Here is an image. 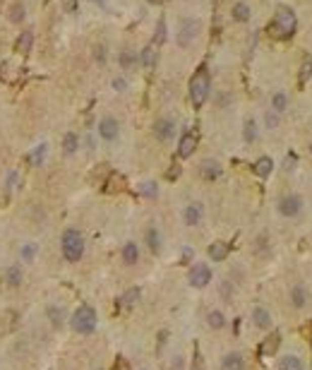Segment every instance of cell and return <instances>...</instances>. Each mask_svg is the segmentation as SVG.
I'll list each match as a JSON object with an SVG mask.
<instances>
[{
	"label": "cell",
	"instance_id": "obj_1",
	"mask_svg": "<svg viewBox=\"0 0 312 370\" xmlns=\"http://www.w3.org/2000/svg\"><path fill=\"white\" fill-rule=\"evenodd\" d=\"M298 29V19L291 8H279L276 10L274 22L269 24V34L274 39H291Z\"/></svg>",
	"mask_w": 312,
	"mask_h": 370
},
{
	"label": "cell",
	"instance_id": "obj_2",
	"mask_svg": "<svg viewBox=\"0 0 312 370\" xmlns=\"http://www.w3.org/2000/svg\"><path fill=\"white\" fill-rule=\"evenodd\" d=\"M209 87H211L209 70H207V65H202V67L192 75V80H190V99H192L194 108H202L204 106L207 96H209Z\"/></svg>",
	"mask_w": 312,
	"mask_h": 370
},
{
	"label": "cell",
	"instance_id": "obj_3",
	"mask_svg": "<svg viewBox=\"0 0 312 370\" xmlns=\"http://www.w3.org/2000/svg\"><path fill=\"white\" fill-rule=\"evenodd\" d=\"M60 248H63V257L67 262H80L84 255V236L77 229H67L63 233V243H60Z\"/></svg>",
	"mask_w": 312,
	"mask_h": 370
},
{
	"label": "cell",
	"instance_id": "obj_4",
	"mask_svg": "<svg viewBox=\"0 0 312 370\" xmlns=\"http://www.w3.org/2000/svg\"><path fill=\"white\" fill-rule=\"evenodd\" d=\"M70 324H72V329L77 334H92L96 329V310L92 306H80L72 313Z\"/></svg>",
	"mask_w": 312,
	"mask_h": 370
},
{
	"label": "cell",
	"instance_id": "obj_5",
	"mask_svg": "<svg viewBox=\"0 0 312 370\" xmlns=\"http://www.w3.org/2000/svg\"><path fill=\"white\" fill-rule=\"evenodd\" d=\"M200 29H202V27H200V22H197L194 17L180 19V27H178V46L187 48L194 41V39H197Z\"/></svg>",
	"mask_w": 312,
	"mask_h": 370
},
{
	"label": "cell",
	"instance_id": "obj_6",
	"mask_svg": "<svg viewBox=\"0 0 312 370\" xmlns=\"http://www.w3.org/2000/svg\"><path fill=\"white\" fill-rule=\"evenodd\" d=\"M187 281H190V286H194V288H204L211 281V269L207 267L204 262H197V265H192V269H190Z\"/></svg>",
	"mask_w": 312,
	"mask_h": 370
},
{
	"label": "cell",
	"instance_id": "obj_7",
	"mask_svg": "<svg viewBox=\"0 0 312 370\" xmlns=\"http://www.w3.org/2000/svg\"><path fill=\"white\" fill-rule=\"evenodd\" d=\"M200 144V135H197V130H187L183 137H180V144H178V157L180 159H187L194 154V149Z\"/></svg>",
	"mask_w": 312,
	"mask_h": 370
},
{
	"label": "cell",
	"instance_id": "obj_8",
	"mask_svg": "<svg viewBox=\"0 0 312 370\" xmlns=\"http://www.w3.org/2000/svg\"><path fill=\"white\" fill-rule=\"evenodd\" d=\"M300 209H303V200L298 195H286V197H281V202H279L281 216H298Z\"/></svg>",
	"mask_w": 312,
	"mask_h": 370
},
{
	"label": "cell",
	"instance_id": "obj_9",
	"mask_svg": "<svg viewBox=\"0 0 312 370\" xmlns=\"http://www.w3.org/2000/svg\"><path fill=\"white\" fill-rule=\"evenodd\" d=\"M120 132V125L115 118H110V116H103L101 121H99V135H101L106 142H113V139L118 137Z\"/></svg>",
	"mask_w": 312,
	"mask_h": 370
},
{
	"label": "cell",
	"instance_id": "obj_10",
	"mask_svg": "<svg viewBox=\"0 0 312 370\" xmlns=\"http://www.w3.org/2000/svg\"><path fill=\"white\" fill-rule=\"evenodd\" d=\"M154 135H156V139H161V142H168V139L175 135L173 121H168V118H159V121L154 123Z\"/></svg>",
	"mask_w": 312,
	"mask_h": 370
},
{
	"label": "cell",
	"instance_id": "obj_11",
	"mask_svg": "<svg viewBox=\"0 0 312 370\" xmlns=\"http://www.w3.org/2000/svg\"><path fill=\"white\" fill-rule=\"evenodd\" d=\"M202 216H204V207L200 202L187 204V207H185V212H183V219H185L187 226H197V224L202 221Z\"/></svg>",
	"mask_w": 312,
	"mask_h": 370
},
{
	"label": "cell",
	"instance_id": "obj_12",
	"mask_svg": "<svg viewBox=\"0 0 312 370\" xmlns=\"http://www.w3.org/2000/svg\"><path fill=\"white\" fill-rule=\"evenodd\" d=\"M279 344H281V332H271L264 342H262L259 353H262V356H274V353L279 351Z\"/></svg>",
	"mask_w": 312,
	"mask_h": 370
},
{
	"label": "cell",
	"instance_id": "obj_13",
	"mask_svg": "<svg viewBox=\"0 0 312 370\" xmlns=\"http://www.w3.org/2000/svg\"><path fill=\"white\" fill-rule=\"evenodd\" d=\"M221 370H245V358L240 353H226L221 361Z\"/></svg>",
	"mask_w": 312,
	"mask_h": 370
},
{
	"label": "cell",
	"instance_id": "obj_14",
	"mask_svg": "<svg viewBox=\"0 0 312 370\" xmlns=\"http://www.w3.org/2000/svg\"><path fill=\"white\" fill-rule=\"evenodd\" d=\"M31 46H34V31H29L27 29V31H22L19 39L15 41V51H17V53H29Z\"/></svg>",
	"mask_w": 312,
	"mask_h": 370
},
{
	"label": "cell",
	"instance_id": "obj_15",
	"mask_svg": "<svg viewBox=\"0 0 312 370\" xmlns=\"http://www.w3.org/2000/svg\"><path fill=\"white\" fill-rule=\"evenodd\" d=\"M200 176L204 178V180H216V178L221 176V166L216 164V161H204L202 166H200Z\"/></svg>",
	"mask_w": 312,
	"mask_h": 370
},
{
	"label": "cell",
	"instance_id": "obj_16",
	"mask_svg": "<svg viewBox=\"0 0 312 370\" xmlns=\"http://www.w3.org/2000/svg\"><path fill=\"white\" fill-rule=\"evenodd\" d=\"M46 154H48V144H36L34 152H29V154H27V161L31 164V166H44Z\"/></svg>",
	"mask_w": 312,
	"mask_h": 370
},
{
	"label": "cell",
	"instance_id": "obj_17",
	"mask_svg": "<svg viewBox=\"0 0 312 370\" xmlns=\"http://www.w3.org/2000/svg\"><path fill=\"white\" fill-rule=\"evenodd\" d=\"M120 255H123V262H125V265H137V262H139V248H137V243H132V241L125 243Z\"/></svg>",
	"mask_w": 312,
	"mask_h": 370
},
{
	"label": "cell",
	"instance_id": "obj_18",
	"mask_svg": "<svg viewBox=\"0 0 312 370\" xmlns=\"http://www.w3.org/2000/svg\"><path fill=\"white\" fill-rule=\"evenodd\" d=\"M125 188V178L120 176V173H115V171H110L108 173V178H106V193H120Z\"/></svg>",
	"mask_w": 312,
	"mask_h": 370
},
{
	"label": "cell",
	"instance_id": "obj_19",
	"mask_svg": "<svg viewBox=\"0 0 312 370\" xmlns=\"http://www.w3.org/2000/svg\"><path fill=\"white\" fill-rule=\"evenodd\" d=\"M209 257L214 260V262H223V260L228 257V245L223 241H216L209 245Z\"/></svg>",
	"mask_w": 312,
	"mask_h": 370
},
{
	"label": "cell",
	"instance_id": "obj_20",
	"mask_svg": "<svg viewBox=\"0 0 312 370\" xmlns=\"http://www.w3.org/2000/svg\"><path fill=\"white\" fill-rule=\"evenodd\" d=\"M271 171H274V161L269 157H259L257 161H255V173H257L259 178H266Z\"/></svg>",
	"mask_w": 312,
	"mask_h": 370
},
{
	"label": "cell",
	"instance_id": "obj_21",
	"mask_svg": "<svg viewBox=\"0 0 312 370\" xmlns=\"http://www.w3.org/2000/svg\"><path fill=\"white\" fill-rule=\"evenodd\" d=\"M80 149V137L74 135V132H65V137H63V154H74Z\"/></svg>",
	"mask_w": 312,
	"mask_h": 370
},
{
	"label": "cell",
	"instance_id": "obj_22",
	"mask_svg": "<svg viewBox=\"0 0 312 370\" xmlns=\"http://www.w3.org/2000/svg\"><path fill=\"white\" fill-rule=\"evenodd\" d=\"M139 296H142V291H139L137 286H132V288H128L123 296H120V306L123 308H132L135 303L139 301Z\"/></svg>",
	"mask_w": 312,
	"mask_h": 370
},
{
	"label": "cell",
	"instance_id": "obj_23",
	"mask_svg": "<svg viewBox=\"0 0 312 370\" xmlns=\"http://www.w3.org/2000/svg\"><path fill=\"white\" fill-rule=\"evenodd\" d=\"M252 320H255V327H259V329H266V327L271 324V315L266 313L264 308H255V313H252Z\"/></svg>",
	"mask_w": 312,
	"mask_h": 370
},
{
	"label": "cell",
	"instance_id": "obj_24",
	"mask_svg": "<svg viewBox=\"0 0 312 370\" xmlns=\"http://www.w3.org/2000/svg\"><path fill=\"white\" fill-rule=\"evenodd\" d=\"M279 370H303V361L298 356H284L279 363Z\"/></svg>",
	"mask_w": 312,
	"mask_h": 370
},
{
	"label": "cell",
	"instance_id": "obj_25",
	"mask_svg": "<svg viewBox=\"0 0 312 370\" xmlns=\"http://www.w3.org/2000/svg\"><path fill=\"white\" fill-rule=\"evenodd\" d=\"M230 12H233V19H236V22H248V19H250V8H248V3H236Z\"/></svg>",
	"mask_w": 312,
	"mask_h": 370
},
{
	"label": "cell",
	"instance_id": "obj_26",
	"mask_svg": "<svg viewBox=\"0 0 312 370\" xmlns=\"http://www.w3.org/2000/svg\"><path fill=\"white\" fill-rule=\"evenodd\" d=\"M147 245L151 252H159V250H161V236H159V231H156L154 226L147 229Z\"/></svg>",
	"mask_w": 312,
	"mask_h": 370
},
{
	"label": "cell",
	"instance_id": "obj_27",
	"mask_svg": "<svg viewBox=\"0 0 312 370\" xmlns=\"http://www.w3.org/2000/svg\"><path fill=\"white\" fill-rule=\"evenodd\" d=\"M118 63H120V67H123V70H132V67H135V63H137V56H135L132 51H120Z\"/></svg>",
	"mask_w": 312,
	"mask_h": 370
},
{
	"label": "cell",
	"instance_id": "obj_28",
	"mask_svg": "<svg viewBox=\"0 0 312 370\" xmlns=\"http://www.w3.org/2000/svg\"><path fill=\"white\" fill-rule=\"evenodd\" d=\"M286 106H288V96H286L284 92H276L274 96H271V111L276 113H284Z\"/></svg>",
	"mask_w": 312,
	"mask_h": 370
},
{
	"label": "cell",
	"instance_id": "obj_29",
	"mask_svg": "<svg viewBox=\"0 0 312 370\" xmlns=\"http://www.w3.org/2000/svg\"><path fill=\"white\" fill-rule=\"evenodd\" d=\"M291 301H293L295 308H303L305 303H307V293H305V288L298 284V286H293V291H291Z\"/></svg>",
	"mask_w": 312,
	"mask_h": 370
},
{
	"label": "cell",
	"instance_id": "obj_30",
	"mask_svg": "<svg viewBox=\"0 0 312 370\" xmlns=\"http://www.w3.org/2000/svg\"><path fill=\"white\" fill-rule=\"evenodd\" d=\"M207 322H209L211 329H221V327L226 324V317H223L221 310H211V313L207 315Z\"/></svg>",
	"mask_w": 312,
	"mask_h": 370
},
{
	"label": "cell",
	"instance_id": "obj_31",
	"mask_svg": "<svg viewBox=\"0 0 312 370\" xmlns=\"http://www.w3.org/2000/svg\"><path fill=\"white\" fill-rule=\"evenodd\" d=\"M312 77V56H307L303 60V65H300V72H298V82L305 84L307 80Z\"/></svg>",
	"mask_w": 312,
	"mask_h": 370
},
{
	"label": "cell",
	"instance_id": "obj_32",
	"mask_svg": "<svg viewBox=\"0 0 312 370\" xmlns=\"http://www.w3.org/2000/svg\"><path fill=\"white\" fill-rule=\"evenodd\" d=\"M5 281H8V286H19L22 284V272H19V267H10L8 272H5Z\"/></svg>",
	"mask_w": 312,
	"mask_h": 370
},
{
	"label": "cell",
	"instance_id": "obj_33",
	"mask_svg": "<svg viewBox=\"0 0 312 370\" xmlns=\"http://www.w3.org/2000/svg\"><path fill=\"white\" fill-rule=\"evenodd\" d=\"M139 60H142V65L144 67H154L156 65V51L154 46H147L144 51H142V56H139Z\"/></svg>",
	"mask_w": 312,
	"mask_h": 370
},
{
	"label": "cell",
	"instance_id": "obj_34",
	"mask_svg": "<svg viewBox=\"0 0 312 370\" xmlns=\"http://www.w3.org/2000/svg\"><path fill=\"white\" fill-rule=\"evenodd\" d=\"M22 19H24V5H22V3H15V5L10 8V22H12V24H22Z\"/></svg>",
	"mask_w": 312,
	"mask_h": 370
},
{
	"label": "cell",
	"instance_id": "obj_35",
	"mask_svg": "<svg viewBox=\"0 0 312 370\" xmlns=\"http://www.w3.org/2000/svg\"><path fill=\"white\" fill-rule=\"evenodd\" d=\"M243 137H245V142H255V139H257V125H255V121H252V118H250V121H245Z\"/></svg>",
	"mask_w": 312,
	"mask_h": 370
},
{
	"label": "cell",
	"instance_id": "obj_36",
	"mask_svg": "<svg viewBox=\"0 0 312 370\" xmlns=\"http://www.w3.org/2000/svg\"><path fill=\"white\" fill-rule=\"evenodd\" d=\"M166 41V22L164 19H159V24H156V34H154V44L151 46H164Z\"/></svg>",
	"mask_w": 312,
	"mask_h": 370
},
{
	"label": "cell",
	"instance_id": "obj_37",
	"mask_svg": "<svg viewBox=\"0 0 312 370\" xmlns=\"http://www.w3.org/2000/svg\"><path fill=\"white\" fill-rule=\"evenodd\" d=\"M19 255H22V260H24V262H34V257H36V245H34V243H27V245H22Z\"/></svg>",
	"mask_w": 312,
	"mask_h": 370
},
{
	"label": "cell",
	"instance_id": "obj_38",
	"mask_svg": "<svg viewBox=\"0 0 312 370\" xmlns=\"http://www.w3.org/2000/svg\"><path fill=\"white\" fill-rule=\"evenodd\" d=\"M139 193L144 197H156V183H142L139 185Z\"/></svg>",
	"mask_w": 312,
	"mask_h": 370
},
{
	"label": "cell",
	"instance_id": "obj_39",
	"mask_svg": "<svg viewBox=\"0 0 312 370\" xmlns=\"http://www.w3.org/2000/svg\"><path fill=\"white\" fill-rule=\"evenodd\" d=\"M106 46H96L94 48V58H96V63H106Z\"/></svg>",
	"mask_w": 312,
	"mask_h": 370
},
{
	"label": "cell",
	"instance_id": "obj_40",
	"mask_svg": "<svg viewBox=\"0 0 312 370\" xmlns=\"http://www.w3.org/2000/svg\"><path fill=\"white\" fill-rule=\"evenodd\" d=\"M113 89H115V92H125V89H128V82H125L123 77H115V80H113Z\"/></svg>",
	"mask_w": 312,
	"mask_h": 370
},
{
	"label": "cell",
	"instance_id": "obj_41",
	"mask_svg": "<svg viewBox=\"0 0 312 370\" xmlns=\"http://www.w3.org/2000/svg\"><path fill=\"white\" fill-rule=\"evenodd\" d=\"M48 315L53 317V324L58 327V324H60V317H63V313H60L58 308H48Z\"/></svg>",
	"mask_w": 312,
	"mask_h": 370
},
{
	"label": "cell",
	"instance_id": "obj_42",
	"mask_svg": "<svg viewBox=\"0 0 312 370\" xmlns=\"http://www.w3.org/2000/svg\"><path fill=\"white\" fill-rule=\"evenodd\" d=\"M65 12H77V0H63Z\"/></svg>",
	"mask_w": 312,
	"mask_h": 370
},
{
	"label": "cell",
	"instance_id": "obj_43",
	"mask_svg": "<svg viewBox=\"0 0 312 370\" xmlns=\"http://www.w3.org/2000/svg\"><path fill=\"white\" fill-rule=\"evenodd\" d=\"M113 370H130V363L123 358V356H118V361H115V368Z\"/></svg>",
	"mask_w": 312,
	"mask_h": 370
},
{
	"label": "cell",
	"instance_id": "obj_44",
	"mask_svg": "<svg viewBox=\"0 0 312 370\" xmlns=\"http://www.w3.org/2000/svg\"><path fill=\"white\" fill-rule=\"evenodd\" d=\"M274 113H276V111L266 113V125H269V128H276V125H279V118H276Z\"/></svg>",
	"mask_w": 312,
	"mask_h": 370
},
{
	"label": "cell",
	"instance_id": "obj_45",
	"mask_svg": "<svg viewBox=\"0 0 312 370\" xmlns=\"http://www.w3.org/2000/svg\"><path fill=\"white\" fill-rule=\"evenodd\" d=\"M166 176L171 178V180H175V178L180 176V166H178V164H173V168H171V171H168V173H166Z\"/></svg>",
	"mask_w": 312,
	"mask_h": 370
},
{
	"label": "cell",
	"instance_id": "obj_46",
	"mask_svg": "<svg viewBox=\"0 0 312 370\" xmlns=\"http://www.w3.org/2000/svg\"><path fill=\"white\" fill-rule=\"evenodd\" d=\"M187 260H192V250H190V248L183 250V262H187Z\"/></svg>",
	"mask_w": 312,
	"mask_h": 370
},
{
	"label": "cell",
	"instance_id": "obj_47",
	"mask_svg": "<svg viewBox=\"0 0 312 370\" xmlns=\"http://www.w3.org/2000/svg\"><path fill=\"white\" fill-rule=\"evenodd\" d=\"M192 370H202V363H200V356H197V363H194V368Z\"/></svg>",
	"mask_w": 312,
	"mask_h": 370
},
{
	"label": "cell",
	"instance_id": "obj_48",
	"mask_svg": "<svg viewBox=\"0 0 312 370\" xmlns=\"http://www.w3.org/2000/svg\"><path fill=\"white\" fill-rule=\"evenodd\" d=\"M147 3H151V5H161L164 0H147Z\"/></svg>",
	"mask_w": 312,
	"mask_h": 370
},
{
	"label": "cell",
	"instance_id": "obj_49",
	"mask_svg": "<svg viewBox=\"0 0 312 370\" xmlns=\"http://www.w3.org/2000/svg\"><path fill=\"white\" fill-rule=\"evenodd\" d=\"M96 3H99V5H101V8H103V5H106V0H96Z\"/></svg>",
	"mask_w": 312,
	"mask_h": 370
},
{
	"label": "cell",
	"instance_id": "obj_50",
	"mask_svg": "<svg viewBox=\"0 0 312 370\" xmlns=\"http://www.w3.org/2000/svg\"><path fill=\"white\" fill-rule=\"evenodd\" d=\"M310 152H312V142H310Z\"/></svg>",
	"mask_w": 312,
	"mask_h": 370
}]
</instances>
